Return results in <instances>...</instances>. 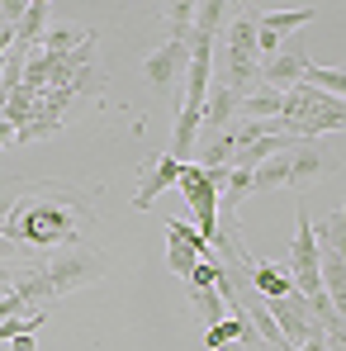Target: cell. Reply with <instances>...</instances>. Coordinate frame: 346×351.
Instances as JSON below:
<instances>
[{
  "instance_id": "1",
  "label": "cell",
  "mask_w": 346,
  "mask_h": 351,
  "mask_svg": "<svg viewBox=\"0 0 346 351\" xmlns=\"http://www.w3.org/2000/svg\"><path fill=\"white\" fill-rule=\"evenodd\" d=\"M105 271H110V261H105L100 252H90V247L76 242V247H58V252H48L43 266L19 271V276L10 280V294H14L29 313H38L48 299L76 294V290H86V285H100Z\"/></svg>"
},
{
  "instance_id": "2",
  "label": "cell",
  "mask_w": 346,
  "mask_h": 351,
  "mask_svg": "<svg viewBox=\"0 0 346 351\" xmlns=\"http://www.w3.org/2000/svg\"><path fill=\"white\" fill-rule=\"evenodd\" d=\"M81 223H95L86 199H76V195H62V199L24 195L19 209L5 219V237H14L34 252H58V247H76Z\"/></svg>"
},
{
  "instance_id": "3",
  "label": "cell",
  "mask_w": 346,
  "mask_h": 351,
  "mask_svg": "<svg viewBox=\"0 0 346 351\" xmlns=\"http://www.w3.org/2000/svg\"><path fill=\"white\" fill-rule=\"evenodd\" d=\"M275 128L285 138H299V143H318L323 133H337L346 128V100L328 95V90H313V86H294L285 90V110L275 119Z\"/></svg>"
},
{
  "instance_id": "4",
  "label": "cell",
  "mask_w": 346,
  "mask_h": 351,
  "mask_svg": "<svg viewBox=\"0 0 346 351\" xmlns=\"http://www.w3.org/2000/svg\"><path fill=\"white\" fill-rule=\"evenodd\" d=\"M237 100H247L261 86V48H256V19H232L228 24V66L219 76Z\"/></svg>"
},
{
  "instance_id": "5",
  "label": "cell",
  "mask_w": 346,
  "mask_h": 351,
  "mask_svg": "<svg viewBox=\"0 0 346 351\" xmlns=\"http://www.w3.org/2000/svg\"><path fill=\"white\" fill-rule=\"evenodd\" d=\"M294 247H289V280L304 304H318L328 299L323 294V261H318V237H313V219H308V204L299 199V214H294Z\"/></svg>"
},
{
  "instance_id": "6",
  "label": "cell",
  "mask_w": 346,
  "mask_h": 351,
  "mask_svg": "<svg viewBox=\"0 0 346 351\" xmlns=\"http://www.w3.org/2000/svg\"><path fill=\"white\" fill-rule=\"evenodd\" d=\"M175 190L185 195V204H190V214H195V228L204 242H214L219 237V190L209 185V176L199 162H185V171L175 180Z\"/></svg>"
},
{
  "instance_id": "7",
  "label": "cell",
  "mask_w": 346,
  "mask_h": 351,
  "mask_svg": "<svg viewBox=\"0 0 346 351\" xmlns=\"http://www.w3.org/2000/svg\"><path fill=\"white\" fill-rule=\"evenodd\" d=\"M266 308H271V318H275L280 337L289 342V351H299L308 337H318V332H323V328H318V318H313V308L299 299V290L285 294V299H266Z\"/></svg>"
},
{
  "instance_id": "8",
  "label": "cell",
  "mask_w": 346,
  "mask_h": 351,
  "mask_svg": "<svg viewBox=\"0 0 346 351\" xmlns=\"http://www.w3.org/2000/svg\"><path fill=\"white\" fill-rule=\"evenodd\" d=\"M185 66H190V43H171V38H166V43H162L147 62H143V71H147V81H152L157 90H166Z\"/></svg>"
},
{
  "instance_id": "9",
  "label": "cell",
  "mask_w": 346,
  "mask_h": 351,
  "mask_svg": "<svg viewBox=\"0 0 346 351\" xmlns=\"http://www.w3.org/2000/svg\"><path fill=\"white\" fill-rule=\"evenodd\" d=\"M304 48H280L271 62H261V86H271V90H294L299 86V76H304Z\"/></svg>"
},
{
  "instance_id": "10",
  "label": "cell",
  "mask_w": 346,
  "mask_h": 351,
  "mask_svg": "<svg viewBox=\"0 0 346 351\" xmlns=\"http://www.w3.org/2000/svg\"><path fill=\"white\" fill-rule=\"evenodd\" d=\"M180 171H185V162H175V157H157L152 162V171L143 176V185H138V195H133V209H152V199L162 195V190H171L175 180H180Z\"/></svg>"
},
{
  "instance_id": "11",
  "label": "cell",
  "mask_w": 346,
  "mask_h": 351,
  "mask_svg": "<svg viewBox=\"0 0 346 351\" xmlns=\"http://www.w3.org/2000/svg\"><path fill=\"white\" fill-rule=\"evenodd\" d=\"M323 171H328L323 147H313V143H294L289 147V190H308Z\"/></svg>"
},
{
  "instance_id": "12",
  "label": "cell",
  "mask_w": 346,
  "mask_h": 351,
  "mask_svg": "<svg viewBox=\"0 0 346 351\" xmlns=\"http://www.w3.org/2000/svg\"><path fill=\"white\" fill-rule=\"evenodd\" d=\"M247 280H251V290L261 294V299H285V294H294V280H289L285 266H271V261H256V256L247 266Z\"/></svg>"
},
{
  "instance_id": "13",
  "label": "cell",
  "mask_w": 346,
  "mask_h": 351,
  "mask_svg": "<svg viewBox=\"0 0 346 351\" xmlns=\"http://www.w3.org/2000/svg\"><path fill=\"white\" fill-rule=\"evenodd\" d=\"M318 261H323V294H328V304L346 318V256L318 247Z\"/></svg>"
},
{
  "instance_id": "14",
  "label": "cell",
  "mask_w": 346,
  "mask_h": 351,
  "mask_svg": "<svg viewBox=\"0 0 346 351\" xmlns=\"http://www.w3.org/2000/svg\"><path fill=\"white\" fill-rule=\"evenodd\" d=\"M43 261H48V252H34V247L14 242V237H0V280H14L19 271H34Z\"/></svg>"
},
{
  "instance_id": "15",
  "label": "cell",
  "mask_w": 346,
  "mask_h": 351,
  "mask_svg": "<svg viewBox=\"0 0 346 351\" xmlns=\"http://www.w3.org/2000/svg\"><path fill=\"white\" fill-rule=\"evenodd\" d=\"M237 105H242V100L232 95L228 86H223V81H214V86H209V100H204V128H209V133L228 128L232 119H237Z\"/></svg>"
},
{
  "instance_id": "16",
  "label": "cell",
  "mask_w": 346,
  "mask_h": 351,
  "mask_svg": "<svg viewBox=\"0 0 346 351\" xmlns=\"http://www.w3.org/2000/svg\"><path fill=\"white\" fill-rule=\"evenodd\" d=\"M280 110H285V90L256 86V90L237 105V119H256V123H266V119H280Z\"/></svg>"
},
{
  "instance_id": "17",
  "label": "cell",
  "mask_w": 346,
  "mask_h": 351,
  "mask_svg": "<svg viewBox=\"0 0 346 351\" xmlns=\"http://www.w3.org/2000/svg\"><path fill=\"white\" fill-rule=\"evenodd\" d=\"M237 147H242L237 123H228V128H219V133L204 138V157H199V167H228L232 157H237Z\"/></svg>"
},
{
  "instance_id": "18",
  "label": "cell",
  "mask_w": 346,
  "mask_h": 351,
  "mask_svg": "<svg viewBox=\"0 0 346 351\" xmlns=\"http://www.w3.org/2000/svg\"><path fill=\"white\" fill-rule=\"evenodd\" d=\"M313 19H318V10H271V14L256 19V29L271 34V38H280V34H294V29L313 24Z\"/></svg>"
},
{
  "instance_id": "19",
  "label": "cell",
  "mask_w": 346,
  "mask_h": 351,
  "mask_svg": "<svg viewBox=\"0 0 346 351\" xmlns=\"http://www.w3.org/2000/svg\"><path fill=\"white\" fill-rule=\"evenodd\" d=\"M299 81L313 86V90H328V95L346 100V66H318V62H304V76H299Z\"/></svg>"
},
{
  "instance_id": "20",
  "label": "cell",
  "mask_w": 346,
  "mask_h": 351,
  "mask_svg": "<svg viewBox=\"0 0 346 351\" xmlns=\"http://www.w3.org/2000/svg\"><path fill=\"white\" fill-rule=\"evenodd\" d=\"M232 342H256V332H251V328H247V323H242L237 313H228L223 323H214V328H209L204 347H209V351H228Z\"/></svg>"
},
{
  "instance_id": "21",
  "label": "cell",
  "mask_w": 346,
  "mask_h": 351,
  "mask_svg": "<svg viewBox=\"0 0 346 351\" xmlns=\"http://www.w3.org/2000/svg\"><path fill=\"white\" fill-rule=\"evenodd\" d=\"M251 190H289V152H275L271 162H261L256 171H251Z\"/></svg>"
},
{
  "instance_id": "22",
  "label": "cell",
  "mask_w": 346,
  "mask_h": 351,
  "mask_svg": "<svg viewBox=\"0 0 346 351\" xmlns=\"http://www.w3.org/2000/svg\"><path fill=\"white\" fill-rule=\"evenodd\" d=\"M43 34H48V5L38 0V5L24 10V19H19V29H14V43H19V48H38Z\"/></svg>"
},
{
  "instance_id": "23",
  "label": "cell",
  "mask_w": 346,
  "mask_h": 351,
  "mask_svg": "<svg viewBox=\"0 0 346 351\" xmlns=\"http://www.w3.org/2000/svg\"><path fill=\"white\" fill-rule=\"evenodd\" d=\"M313 237H318V247L346 256V199H342V209L328 214V223H313Z\"/></svg>"
},
{
  "instance_id": "24",
  "label": "cell",
  "mask_w": 346,
  "mask_h": 351,
  "mask_svg": "<svg viewBox=\"0 0 346 351\" xmlns=\"http://www.w3.org/2000/svg\"><path fill=\"white\" fill-rule=\"evenodd\" d=\"M190 299H195V313H199V323H204V328H214V323H223V318H228V304H223L219 285H209V290H190Z\"/></svg>"
},
{
  "instance_id": "25",
  "label": "cell",
  "mask_w": 346,
  "mask_h": 351,
  "mask_svg": "<svg viewBox=\"0 0 346 351\" xmlns=\"http://www.w3.org/2000/svg\"><path fill=\"white\" fill-rule=\"evenodd\" d=\"M166 34H171V43H190L195 38V5L190 0L166 5Z\"/></svg>"
},
{
  "instance_id": "26",
  "label": "cell",
  "mask_w": 346,
  "mask_h": 351,
  "mask_svg": "<svg viewBox=\"0 0 346 351\" xmlns=\"http://www.w3.org/2000/svg\"><path fill=\"white\" fill-rule=\"evenodd\" d=\"M166 237H171V242H185V247H190L199 261H214L209 242L199 237V228H195V223H185V219H166Z\"/></svg>"
},
{
  "instance_id": "27",
  "label": "cell",
  "mask_w": 346,
  "mask_h": 351,
  "mask_svg": "<svg viewBox=\"0 0 346 351\" xmlns=\"http://www.w3.org/2000/svg\"><path fill=\"white\" fill-rule=\"evenodd\" d=\"M86 34H90V29H81V34H76V29H66V24H62V29H48V34H43V53H53V58L76 53V48L86 43Z\"/></svg>"
},
{
  "instance_id": "28",
  "label": "cell",
  "mask_w": 346,
  "mask_h": 351,
  "mask_svg": "<svg viewBox=\"0 0 346 351\" xmlns=\"http://www.w3.org/2000/svg\"><path fill=\"white\" fill-rule=\"evenodd\" d=\"M166 242H171V237H166ZM166 266H171V276L190 280V276H195V266H199V256H195L185 242H171V247H166Z\"/></svg>"
},
{
  "instance_id": "29",
  "label": "cell",
  "mask_w": 346,
  "mask_h": 351,
  "mask_svg": "<svg viewBox=\"0 0 346 351\" xmlns=\"http://www.w3.org/2000/svg\"><path fill=\"white\" fill-rule=\"evenodd\" d=\"M29 185H34V180H0V228H5V219L19 209V199L29 195Z\"/></svg>"
},
{
  "instance_id": "30",
  "label": "cell",
  "mask_w": 346,
  "mask_h": 351,
  "mask_svg": "<svg viewBox=\"0 0 346 351\" xmlns=\"http://www.w3.org/2000/svg\"><path fill=\"white\" fill-rule=\"evenodd\" d=\"M24 10H29V5H19V0H10V5H0V24H10V29H19V19H24Z\"/></svg>"
},
{
  "instance_id": "31",
  "label": "cell",
  "mask_w": 346,
  "mask_h": 351,
  "mask_svg": "<svg viewBox=\"0 0 346 351\" xmlns=\"http://www.w3.org/2000/svg\"><path fill=\"white\" fill-rule=\"evenodd\" d=\"M19 313H29V308H24L14 294H5V299H0V323H5V318H19Z\"/></svg>"
},
{
  "instance_id": "32",
  "label": "cell",
  "mask_w": 346,
  "mask_h": 351,
  "mask_svg": "<svg viewBox=\"0 0 346 351\" xmlns=\"http://www.w3.org/2000/svg\"><path fill=\"white\" fill-rule=\"evenodd\" d=\"M10 351H38V347H34V332H24V337H14V342H10Z\"/></svg>"
},
{
  "instance_id": "33",
  "label": "cell",
  "mask_w": 346,
  "mask_h": 351,
  "mask_svg": "<svg viewBox=\"0 0 346 351\" xmlns=\"http://www.w3.org/2000/svg\"><path fill=\"white\" fill-rule=\"evenodd\" d=\"M299 351H328V332H318V337H308Z\"/></svg>"
},
{
  "instance_id": "34",
  "label": "cell",
  "mask_w": 346,
  "mask_h": 351,
  "mask_svg": "<svg viewBox=\"0 0 346 351\" xmlns=\"http://www.w3.org/2000/svg\"><path fill=\"white\" fill-rule=\"evenodd\" d=\"M0 147H14V128H10L5 119H0Z\"/></svg>"
}]
</instances>
